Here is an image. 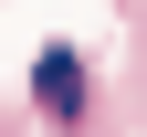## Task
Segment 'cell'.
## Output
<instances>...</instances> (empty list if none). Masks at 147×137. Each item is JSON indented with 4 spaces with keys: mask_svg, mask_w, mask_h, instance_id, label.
Listing matches in <instances>:
<instances>
[{
    "mask_svg": "<svg viewBox=\"0 0 147 137\" xmlns=\"http://www.w3.org/2000/svg\"><path fill=\"white\" fill-rule=\"evenodd\" d=\"M32 95H42V116H63V127H74V116H84V63L53 42L42 63H32Z\"/></svg>",
    "mask_w": 147,
    "mask_h": 137,
    "instance_id": "obj_1",
    "label": "cell"
}]
</instances>
